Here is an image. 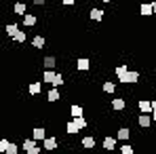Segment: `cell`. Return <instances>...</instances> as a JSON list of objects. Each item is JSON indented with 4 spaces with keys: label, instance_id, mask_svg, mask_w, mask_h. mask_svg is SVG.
<instances>
[{
    "label": "cell",
    "instance_id": "27",
    "mask_svg": "<svg viewBox=\"0 0 156 154\" xmlns=\"http://www.w3.org/2000/svg\"><path fill=\"white\" fill-rule=\"evenodd\" d=\"M11 148V141L9 139H0V152L2 154H6V150Z\"/></svg>",
    "mask_w": 156,
    "mask_h": 154
},
{
    "label": "cell",
    "instance_id": "1",
    "mask_svg": "<svg viewBox=\"0 0 156 154\" xmlns=\"http://www.w3.org/2000/svg\"><path fill=\"white\" fill-rule=\"evenodd\" d=\"M152 120H154V118H152V114H139V118H137V125H139L141 129H148L150 125H152Z\"/></svg>",
    "mask_w": 156,
    "mask_h": 154
},
{
    "label": "cell",
    "instance_id": "6",
    "mask_svg": "<svg viewBox=\"0 0 156 154\" xmlns=\"http://www.w3.org/2000/svg\"><path fill=\"white\" fill-rule=\"evenodd\" d=\"M114 74H116V78L120 80V78H125L127 74H129V68H127V63H118L116 68H114Z\"/></svg>",
    "mask_w": 156,
    "mask_h": 154
},
{
    "label": "cell",
    "instance_id": "28",
    "mask_svg": "<svg viewBox=\"0 0 156 154\" xmlns=\"http://www.w3.org/2000/svg\"><path fill=\"white\" fill-rule=\"evenodd\" d=\"M120 154H135V148L129 146V144H125V146H120Z\"/></svg>",
    "mask_w": 156,
    "mask_h": 154
},
{
    "label": "cell",
    "instance_id": "9",
    "mask_svg": "<svg viewBox=\"0 0 156 154\" xmlns=\"http://www.w3.org/2000/svg\"><path fill=\"white\" fill-rule=\"evenodd\" d=\"M101 146H104L108 152H112V150L116 148V137H110V135H108V137H104V144H101Z\"/></svg>",
    "mask_w": 156,
    "mask_h": 154
},
{
    "label": "cell",
    "instance_id": "11",
    "mask_svg": "<svg viewBox=\"0 0 156 154\" xmlns=\"http://www.w3.org/2000/svg\"><path fill=\"white\" fill-rule=\"evenodd\" d=\"M47 102L53 103V102H59V91L55 89V87H51L49 91H47Z\"/></svg>",
    "mask_w": 156,
    "mask_h": 154
},
{
    "label": "cell",
    "instance_id": "13",
    "mask_svg": "<svg viewBox=\"0 0 156 154\" xmlns=\"http://www.w3.org/2000/svg\"><path fill=\"white\" fill-rule=\"evenodd\" d=\"M129 137H131V131H129L127 127H120V129H118V133H116V139H120V141H127Z\"/></svg>",
    "mask_w": 156,
    "mask_h": 154
},
{
    "label": "cell",
    "instance_id": "19",
    "mask_svg": "<svg viewBox=\"0 0 156 154\" xmlns=\"http://www.w3.org/2000/svg\"><path fill=\"white\" fill-rule=\"evenodd\" d=\"M27 91H30V95H38V93L42 91V84H40V82L36 80V82H32V84L27 87Z\"/></svg>",
    "mask_w": 156,
    "mask_h": 154
},
{
    "label": "cell",
    "instance_id": "33",
    "mask_svg": "<svg viewBox=\"0 0 156 154\" xmlns=\"http://www.w3.org/2000/svg\"><path fill=\"white\" fill-rule=\"evenodd\" d=\"M152 118H154V123H156V112H154V114H152Z\"/></svg>",
    "mask_w": 156,
    "mask_h": 154
},
{
    "label": "cell",
    "instance_id": "8",
    "mask_svg": "<svg viewBox=\"0 0 156 154\" xmlns=\"http://www.w3.org/2000/svg\"><path fill=\"white\" fill-rule=\"evenodd\" d=\"M42 146H44L47 152H53V150L57 148V137H47V139L42 141Z\"/></svg>",
    "mask_w": 156,
    "mask_h": 154
},
{
    "label": "cell",
    "instance_id": "23",
    "mask_svg": "<svg viewBox=\"0 0 156 154\" xmlns=\"http://www.w3.org/2000/svg\"><path fill=\"white\" fill-rule=\"evenodd\" d=\"M66 131H68L70 135H76V133H78V131H80V129H78V125H76V123H74V120H70V123L66 125Z\"/></svg>",
    "mask_w": 156,
    "mask_h": 154
},
{
    "label": "cell",
    "instance_id": "17",
    "mask_svg": "<svg viewBox=\"0 0 156 154\" xmlns=\"http://www.w3.org/2000/svg\"><path fill=\"white\" fill-rule=\"evenodd\" d=\"M93 21H101L104 19V11L101 9H91V15H89Z\"/></svg>",
    "mask_w": 156,
    "mask_h": 154
},
{
    "label": "cell",
    "instance_id": "18",
    "mask_svg": "<svg viewBox=\"0 0 156 154\" xmlns=\"http://www.w3.org/2000/svg\"><path fill=\"white\" fill-rule=\"evenodd\" d=\"M44 42H47L44 36H34V38H32V47H34V49H42Z\"/></svg>",
    "mask_w": 156,
    "mask_h": 154
},
{
    "label": "cell",
    "instance_id": "15",
    "mask_svg": "<svg viewBox=\"0 0 156 154\" xmlns=\"http://www.w3.org/2000/svg\"><path fill=\"white\" fill-rule=\"evenodd\" d=\"M139 13H141L144 17H150V15H154V9H152V4H146V2H144V4L139 6Z\"/></svg>",
    "mask_w": 156,
    "mask_h": 154
},
{
    "label": "cell",
    "instance_id": "24",
    "mask_svg": "<svg viewBox=\"0 0 156 154\" xmlns=\"http://www.w3.org/2000/svg\"><path fill=\"white\" fill-rule=\"evenodd\" d=\"M4 30H6V34H9L11 38H15V34L19 32V26H15V23H9V26L4 27Z\"/></svg>",
    "mask_w": 156,
    "mask_h": 154
},
{
    "label": "cell",
    "instance_id": "31",
    "mask_svg": "<svg viewBox=\"0 0 156 154\" xmlns=\"http://www.w3.org/2000/svg\"><path fill=\"white\" fill-rule=\"evenodd\" d=\"M156 112V99H152V114Z\"/></svg>",
    "mask_w": 156,
    "mask_h": 154
},
{
    "label": "cell",
    "instance_id": "30",
    "mask_svg": "<svg viewBox=\"0 0 156 154\" xmlns=\"http://www.w3.org/2000/svg\"><path fill=\"white\" fill-rule=\"evenodd\" d=\"M19 152V148H17V144H11V148L6 150V154H17Z\"/></svg>",
    "mask_w": 156,
    "mask_h": 154
},
{
    "label": "cell",
    "instance_id": "14",
    "mask_svg": "<svg viewBox=\"0 0 156 154\" xmlns=\"http://www.w3.org/2000/svg\"><path fill=\"white\" fill-rule=\"evenodd\" d=\"M70 114H72L74 118H80V116L84 114V110H82V106H78V103H72V106H70Z\"/></svg>",
    "mask_w": 156,
    "mask_h": 154
},
{
    "label": "cell",
    "instance_id": "4",
    "mask_svg": "<svg viewBox=\"0 0 156 154\" xmlns=\"http://www.w3.org/2000/svg\"><path fill=\"white\" fill-rule=\"evenodd\" d=\"M127 108V102H125V97H114L112 99V110H116V112H122Z\"/></svg>",
    "mask_w": 156,
    "mask_h": 154
},
{
    "label": "cell",
    "instance_id": "2",
    "mask_svg": "<svg viewBox=\"0 0 156 154\" xmlns=\"http://www.w3.org/2000/svg\"><path fill=\"white\" fill-rule=\"evenodd\" d=\"M137 80H139V72H137V70H133V72L129 70V74H127V76H125V78H120V82H122V84H131V82L135 84Z\"/></svg>",
    "mask_w": 156,
    "mask_h": 154
},
{
    "label": "cell",
    "instance_id": "25",
    "mask_svg": "<svg viewBox=\"0 0 156 154\" xmlns=\"http://www.w3.org/2000/svg\"><path fill=\"white\" fill-rule=\"evenodd\" d=\"M13 40L21 45V42H26V40H27V34H26V32H23V30H19V32L15 34V38H13Z\"/></svg>",
    "mask_w": 156,
    "mask_h": 154
},
{
    "label": "cell",
    "instance_id": "20",
    "mask_svg": "<svg viewBox=\"0 0 156 154\" xmlns=\"http://www.w3.org/2000/svg\"><path fill=\"white\" fill-rule=\"evenodd\" d=\"M26 4H23V2H15V6H13V11H15V15H23V17H26L27 13H26Z\"/></svg>",
    "mask_w": 156,
    "mask_h": 154
},
{
    "label": "cell",
    "instance_id": "16",
    "mask_svg": "<svg viewBox=\"0 0 156 154\" xmlns=\"http://www.w3.org/2000/svg\"><path fill=\"white\" fill-rule=\"evenodd\" d=\"M82 148H87V150L95 148V137H93V135H87V137H82Z\"/></svg>",
    "mask_w": 156,
    "mask_h": 154
},
{
    "label": "cell",
    "instance_id": "21",
    "mask_svg": "<svg viewBox=\"0 0 156 154\" xmlns=\"http://www.w3.org/2000/svg\"><path fill=\"white\" fill-rule=\"evenodd\" d=\"M101 89H104V93H108V95H112V93L116 91V84H114L112 80H105V82H104V87H101Z\"/></svg>",
    "mask_w": 156,
    "mask_h": 154
},
{
    "label": "cell",
    "instance_id": "10",
    "mask_svg": "<svg viewBox=\"0 0 156 154\" xmlns=\"http://www.w3.org/2000/svg\"><path fill=\"white\" fill-rule=\"evenodd\" d=\"M55 78H57V72H53V70H44L42 80H44L47 84H55Z\"/></svg>",
    "mask_w": 156,
    "mask_h": 154
},
{
    "label": "cell",
    "instance_id": "26",
    "mask_svg": "<svg viewBox=\"0 0 156 154\" xmlns=\"http://www.w3.org/2000/svg\"><path fill=\"white\" fill-rule=\"evenodd\" d=\"M74 123L78 125V129H80V131L89 127V123H87V118H84V116H80V118H74Z\"/></svg>",
    "mask_w": 156,
    "mask_h": 154
},
{
    "label": "cell",
    "instance_id": "12",
    "mask_svg": "<svg viewBox=\"0 0 156 154\" xmlns=\"http://www.w3.org/2000/svg\"><path fill=\"white\" fill-rule=\"evenodd\" d=\"M76 68L80 70V72H87V70L91 68V61H89L87 57H80V59L76 61Z\"/></svg>",
    "mask_w": 156,
    "mask_h": 154
},
{
    "label": "cell",
    "instance_id": "7",
    "mask_svg": "<svg viewBox=\"0 0 156 154\" xmlns=\"http://www.w3.org/2000/svg\"><path fill=\"white\" fill-rule=\"evenodd\" d=\"M55 66H57V57L55 55H47L44 57V70H53L55 72Z\"/></svg>",
    "mask_w": 156,
    "mask_h": 154
},
{
    "label": "cell",
    "instance_id": "5",
    "mask_svg": "<svg viewBox=\"0 0 156 154\" xmlns=\"http://www.w3.org/2000/svg\"><path fill=\"white\" fill-rule=\"evenodd\" d=\"M32 139H36V141H44V139H47V133H44V129H42V127L32 129Z\"/></svg>",
    "mask_w": 156,
    "mask_h": 154
},
{
    "label": "cell",
    "instance_id": "22",
    "mask_svg": "<svg viewBox=\"0 0 156 154\" xmlns=\"http://www.w3.org/2000/svg\"><path fill=\"white\" fill-rule=\"evenodd\" d=\"M36 21H38L36 15H26V17H23V26H26V27H34V26H36Z\"/></svg>",
    "mask_w": 156,
    "mask_h": 154
},
{
    "label": "cell",
    "instance_id": "3",
    "mask_svg": "<svg viewBox=\"0 0 156 154\" xmlns=\"http://www.w3.org/2000/svg\"><path fill=\"white\" fill-rule=\"evenodd\" d=\"M137 108L141 114H152V102H148V99H139Z\"/></svg>",
    "mask_w": 156,
    "mask_h": 154
},
{
    "label": "cell",
    "instance_id": "29",
    "mask_svg": "<svg viewBox=\"0 0 156 154\" xmlns=\"http://www.w3.org/2000/svg\"><path fill=\"white\" fill-rule=\"evenodd\" d=\"M63 82H66V80H63V76H61V74H59V72H57V78H55V84H53V87H55V89H57V87H61V84H63Z\"/></svg>",
    "mask_w": 156,
    "mask_h": 154
},
{
    "label": "cell",
    "instance_id": "32",
    "mask_svg": "<svg viewBox=\"0 0 156 154\" xmlns=\"http://www.w3.org/2000/svg\"><path fill=\"white\" fill-rule=\"evenodd\" d=\"M152 9H154V13H156V0H154V2H152Z\"/></svg>",
    "mask_w": 156,
    "mask_h": 154
}]
</instances>
